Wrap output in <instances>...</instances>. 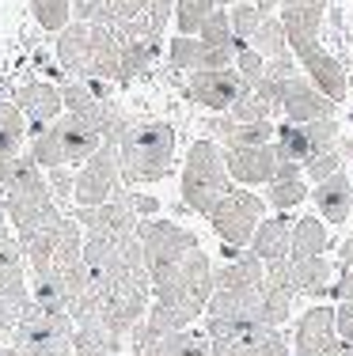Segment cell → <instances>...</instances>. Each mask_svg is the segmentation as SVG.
<instances>
[{
	"label": "cell",
	"instance_id": "cell-36",
	"mask_svg": "<svg viewBox=\"0 0 353 356\" xmlns=\"http://www.w3.org/2000/svg\"><path fill=\"white\" fill-rule=\"evenodd\" d=\"M224 114H228V122H240V125H247V122H274V110L266 106L255 91H247L243 99H235Z\"/></svg>",
	"mask_w": 353,
	"mask_h": 356
},
{
	"label": "cell",
	"instance_id": "cell-5",
	"mask_svg": "<svg viewBox=\"0 0 353 356\" xmlns=\"http://www.w3.org/2000/svg\"><path fill=\"white\" fill-rule=\"evenodd\" d=\"M228 190H232V178H228V167H224L221 144L194 140L187 152V163H182V175H179L182 205L194 209L198 216H209Z\"/></svg>",
	"mask_w": 353,
	"mask_h": 356
},
{
	"label": "cell",
	"instance_id": "cell-46",
	"mask_svg": "<svg viewBox=\"0 0 353 356\" xmlns=\"http://www.w3.org/2000/svg\"><path fill=\"white\" fill-rule=\"evenodd\" d=\"M4 356H42V353H12V349H4Z\"/></svg>",
	"mask_w": 353,
	"mask_h": 356
},
{
	"label": "cell",
	"instance_id": "cell-38",
	"mask_svg": "<svg viewBox=\"0 0 353 356\" xmlns=\"http://www.w3.org/2000/svg\"><path fill=\"white\" fill-rule=\"evenodd\" d=\"M148 4H152V0H107V12H111V31L118 27V23L137 19Z\"/></svg>",
	"mask_w": 353,
	"mask_h": 356
},
{
	"label": "cell",
	"instance_id": "cell-43",
	"mask_svg": "<svg viewBox=\"0 0 353 356\" xmlns=\"http://www.w3.org/2000/svg\"><path fill=\"white\" fill-rule=\"evenodd\" d=\"M338 261H342V269H353V235L338 247Z\"/></svg>",
	"mask_w": 353,
	"mask_h": 356
},
{
	"label": "cell",
	"instance_id": "cell-6",
	"mask_svg": "<svg viewBox=\"0 0 353 356\" xmlns=\"http://www.w3.org/2000/svg\"><path fill=\"white\" fill-rule=\"evenodd\" d=\"M103 144L95 129H88L84 122H77L72 114H61L49 129H42L38 137H31V152L42 171H54V167H80L91 152Z\"/></svg>",
	"mask_w": 353,
	"mask_h": 356
},
{
	"label": "cell",
	"instance_id": "cell-10",
	"mask_svg": "<svg viewBox=\"0 0 353 356\" xmlns=\"http://www.w3.org/2000/svg\"><path fill=\"white\" fill-rule=\"evenodd\" d=\"M262 197H255L251 190H240V186H232L228 193H224L221 201H217V209L209 213L205 220L213 224V232L224 239V247H235L243 250L251 243V235H255L258 220H262Z\"/></svg>",
	"mask_w": 353,
	"mask_h": 356
},
{
	"label": "cell",
	"instance_id": "cell-45",
	"mask_svg": "<svg viewBox=\"0 0 353 356\" xmlns=\"http://www.w3.org/2000/svg\"><path fill=\"white\" fill-rule=\"evenodd\" d=\"M0 235H8V216H4V205H0Z\"/></svg>",
	"mask_w": 353,
	"mask_h": 356
},
{
	"label": "cell",
	"instance_id": "cell-20",
	"mask_svg": "<svg viewBox=\"0 0 353 356\" xmlns=\"http://www.w3.org/2000/svg\"><path fill=\"white\" fill-rule=\"evenodd\" d=\"M0 300H8L12 307H27L31 292H27V261L23 250L12 235H0Z\"/></svg>",
	"mask_w": 353,
	"mask_h": 356
},
{
	"label": "cell",
	"instance_id": "cell-27",
	"mask_svg": "<svg viewBox=\"0 0 353 356\" xmlns=\"http://www.w3.org/2000/svg\"><path fill=\"white\" fill-rule=\"evenodd\" d=\"M159 57V42L152 38H141V42H122V65H118V76L114 83H122V88H130L133 80H141L148 69H152V61Z\"/></svg>",
	"mask_w": 353,
	"mask_h": 356
},
{
	"label": "cell",
	"instance_id": "cell-2",
	"mask_svg": "<svg viewBox=\"0 0 353 356\" xmlns=\"http://www.w3.org/2000/svg\"><path fill=\"white\" fill-rule=\"evenodd\" d=\"M57 61L65 72L77 80H114L118 65H122V42L114 38L111 27H95V23L69 19L57 31Z\"/></svg>",
	"mask_w": 353,
	"mask_h": 356
},
{
	"label": "cell",
	"instance_id": "cell-1",
	"mask_svg": "<svg viewBox=\"0 0 353 356\" xmlns=\"http://www.w3.org/2000/svg\"><path fill=\"white\" fill-rule=\"evenodd\" d=\"M0 205H4V216L12 220L15 235L42 232V227L57 224V216H61V205L54 201V193L46 186V171L27 152L0 159Z\"/></svg>",
	"mask_w": 353,
	"mask_h": 356
},
{
	"label": "cell",
	"instance_id": "cell-25",
	"mask_svg": "<svg viewBox=\"0 0 353 356\" xmlns=\"http://www.w3.org/2000/svg\"><path fill=\"white\" fill-rule=\"evenodd\" d=\"M213 133L224 140V148H258V144L274 140V122H228V118H217Z\"/></svg>",
	"mask_w": 353,
	"mask_h": 356
},
{
	"label": "cell",
	"instance_id": "cell-17",
	"mask_svg": "<svg viewBox=\"0 0 353 356\" xmlns=\"http://www.w3.org/2000/svg\"><path fill=\"white\" fill-rule=\"evenodd\" d=\"M15 106H19V114L27 118V133L38 137L42 129H49V125L61 118V110H65L61 106V88L31 80V83H23V88L15 91Z\"/></svg>",
	"mask_w": 353,
	"mask_h": 356
},
{
	"label": "cell",
	"instance_id": "cell-35",
	"mask_svg": "<svg viewBox=\"0 0 353 356\" xmlns=\"http://www.w3.org/2000/svg\"><path fill=\"white\" fill-rule=\"evenodd\" d=\"M31 12H35L38 27H42V31H49V35H57V31H61L65 23L72 19L69 0H31Z\"/></svg>",
	"mask_w": 353,
	"mask_h": 356
},
{
	"label": "cell",
	"instance_id": "cell-15",
	"mask_svg": "<svg viewBox=\"0 0 353 356\" xmlns=\"http://www.w3.org/2000/svg\"><path fill=\"white\" fill-rule=\"evenodd\" d=\"M281 114H285V122L304 125V122H315V118H334V103L308 76L297 72L281 83Z\"/></svg>",
	"mask_w": 353,
	"mask_h": 356
},
{
	"label": "cell",
	"instance_id": "cell-16",
	"mask_svg": "<svg viewBox=\"0 0 353 356\" xmlns=\"http://www.w3.org/2000/svg\"><path fill=\"white\" fill-rule=\"evenodd\" d=\"M77 224L84 227V232L91 235H133L137 232V213H133L130 205V193L125 190H114L111 201H103V205H91V209H80L77 213Z\"/></svg>",
	"mask_w": 353,
	"mask_h": 356
},
{
	"label": "cell",
	"instance_id": "cell-18",
	"mask_svg": "<svg viewBox=\"0 0 353 356\" xmlns=\"http://www.w3.org/2000/svg\"><path fill=\"white\" fill-rule=\"evenodd\" d=\"M224 152V167H228L232 182L243 186H258V182H270L277 171V148L270 144H258V148H221Z\"/></svg>",
	"mask_w": 353,
	"mask_h": 356
},
{
	"label": "cell",
	"instance_id": "cell-7",
	"mask_svg": "<svg viewBox=\"0 0 353 356\" xmlns=\"http://www.w3.org/2000/svg\"><path fill=\"white\" fill-rule=\"evenodd\" d=\"M12 353H42V356H69L72 353V318L69 315H49V311L27 307L19 311L12 330Z\"/></svg>",
	"mask_w": 353,
	"mask_h": 356
},
{
	"label": "cell",
	"instance_id": "cell-32",
	"mask_svg": "<svg viewBox=\"0 0 353 356\" xmlns=\"http://www.w3.org/2000/svg\"><path fill=\"white\" fill-rule=\"evenodd\" d=\"M198 38L205 42V46H213V49H228V54H235V35H232V23H228V8H213L209 19L201 23Z\"/></svg>",
	"mask_w": 353,
	"mask_h": 356
},
{
	"label": "cell",
	"instance_id": "cell-26",
	"mask_svg": "<svg viewBox=\"0 0 353 356\" xmlns=\"http://www.w3.org/2000/svg\"><path fill=\"white\" fill-rule=\"evenodd\" d=\"M327 247H331V235H327L323 220H315V216H300V220H292L289 258H323Z\"/></svg>",
	"mask_w": 353,
	"mask_h": 356
},
{
	"label": "cell",
	"instance_id": "cell-44",
	"mask_svg": "<svg viewBox=\"0 0 353 356\" xmlns=\"http://www.w3.org/2000/svg\"><path fill=\"white\" fill-rule=\"evenodd\" d=\"M69 356H111V353H95V349H72Z\"/></svg>",
	"mask_w": 353,
	"mask_h": 356
},
{
	"label": "cell",
	"instance_id": "cell-22",
	"mask_svg": "<svg viewBox=\"0 0 353 356\" xmlns=\"http://www.w3.org/2000/svg\"><path fill=\"white\" fill-rule=\"evenodd\" d=\"M312 201H315L319 213H323V220H331V224H346V216L353 213V182L342 171L323 178V182H315Z\"/></svg>",
	"mask_w": 353,
	"mask_h": 356
},
{
	"label": "cell",
	"instance_id": "cell-41",
	"mask_svg": "<svg viewBox=\"0 0 353 356\" xmlns=\"http://www.w3.org/2000/svg\"><path fill=\"white\" fill-rule=\"evenodd\" d=\"M327 296H331V300H338V303H353V269H342L338 281L327 288Z\"/></svg>",
	"mask_w": 353,
	"mask_h": 356
},
{
	"label": "cell",
	"instance_id": "cell-47",
	"mask_svg": "<svg viewBox=\"0 0 353 356\" xmlns=\"http://www.w3.org/2000/svg\"><path fill=\"white\" fill-rule=\"evenodd\" d=\"M338 356H353V345H342V349H338Z\"/></svg>",
	"mask_w": 353,
	"mask_h": 356
},
{
	"label": "cell",
	"instance_id": "cell-42",
	"mask_svg": "<svg viewBox=\"0 0 353 356\" xmlns=\"http://www.w3.org/2000/svg\"><path fill=\"white\" fill-rule=\"evenodd\" d=\"M130 205L137 213V220H152V213H159V201L152 193H130Z\"/></svg>",
	"mask_w": 353,
	"mask_h": 356
},
{
	"label": "cell",
	"instance_id": "cell-37",
	"mask_svg": "<svg viewBox=\"0 0 353 356\" xmlns=\"http://www.w3.org/2000/svg\"><path fill=\"white\" fill-rule=\"evenodd\" d=\"M300 171H304L308 182H323V178L338 175V171H342V152H338V144H334V148H327V152H315L312 159H304V163H300Z\"/></svg>",
	"mask_w": 353,
	"mask_h": 356
},
{
	"label": "cell",
	"instance_id": "cell-24",
	"mask_svg": "<svg viewBox=\"0 0 353 356\" xmlns=\"http://www.w3.org/2000/svg\"><path fill=\"white\" fill-rule=\"evenodd\" d=\"M285 273H289L292 296H327L334 269L327 258H289L285 261Z\"/></svg>",
	"mask_w": 353,
	"mask_h": 356
},
{
	"label": "cell",
	"instance_id": "cell-4",
	"mask_svg": "<svg viewBox=\"0 0 353 356\" xmlns=\"http://www.w3.org/2000/svg\"><path fill=\"white\" fill-rule=\"evenodd\" d=\"M148 281H152V303L175 307L190 318H201L209 296H213V261H209V254L198 247L182 261H175L171 269L148 277Z\"/></svg>",
	"mask_w": 353,
	"mask_h": 356
},
{
	"label": "cell",
	"instance_id": "cell-23",
	"mask_svg": "<svg viewBox=\"0 0 353 356\" xmlns=\"http://www.w3.org/2000/svg\"><path fill=\"white\" fill-rule=\"evenodd\" d=\"M266 197H270V205L277 213H289V209H297L300 201L308 197V178L300 171V163H277L274 178L266 182Z\"/></svg>",
	"mask_w": 353,
	"mask_h": 356
},
{
	"label": "cell",
	"instance_id": "cell-29",
	"mask_svg": "<svg viewBox=\"0 0 353 356\" xmlns=\"http://www.w3.org/2000/svg\"><path fill=\"white\" fill-rule=\"evenodd\" d=\"M31 303H35V307H42V311H49V315H69L57 266L46 269V273H35V277H31Z\"/></svg>",
	"mask_w": 353,
	"mask_h": 356
},
{
	"label": "cell",
	"instance_id": "cell-12",
	"mask_svg": "<svg viewBox=\"0 0 353 356\" xmlns=\"http://www.w3.org/2000/svg\"><path fill=\"white\" fill-rule=\"evenodd\" d=\"M289 54L297 57V65L304 69V76L315 83L319 91H323L331 103H338V99H346L350 91V80H346V69H342V61L334 54H327L323 46H319V38H308V42H292Z\"/></svg>",
	"mask_w": 353,
	"mask_h": 356
},
{
	"label": "cell",
	"instance_id": "cell-11",
	"mask_svg": "<svg viewBox=\"0 0 353 356\" xmlns=\"http://www.w3.org/2000/svg\"><path fill=\"white\" fill-rule=\"evenodd\" d=\"M118 178H122L118 175V140H103L72 175V197H77L80 209L103 205V201L114 197Z\"/></svg>",
	"mask_w": 353,
	"mask_h": 356
},
{
	"label": "cell",
	"instance_id": "cell-40",
	"mask_svg": "<svg viewBox=\"0 0 353 356\" xmlns=\"http://www.w3.org/2000/svg\"><path fill=\"white\" fill-rule=\"evenodd\" d=\"M334 334L342 345H353V303H338L334 307Z\"/></svg>",
	"mask_w": 353,
	"mask_h": 356
},
{
	"label": "cell",
	"instance_id": "cell-28",
	"mask_svg": "<svg viewBox=\"0 0 353 356\" xmlns=\"http://www.w3.org/2000/svg\"><path fill=\"white\" fill-rule=\"evenodd\" d=\"M49 243H54V266L57 269L80 261L84 227L77 224V216H57V224H49Z\"/></svg>",
	"mask_w": 353,
	"mask_h": 356
},
{
	"label": "cell",
	"instance_id": "cell-21",
	"mask_svg": "<svg viewBox=\"0 0 353 356\" xmlns=\"http://www.w3.org/2000/svg\"><path fill=\"white\" fill-rule=\"evenodd\" d=\"M289 243H292V216L289 213H277L270 220H258L255 235H251V254H255L262 266L270 261H285L289 258Z\"/></svg>",
	"mask_w": 353,
	"mask_h": 356
},
{
	"label": "cell",
	"instance_id": "cell-19",
	"mask_svg": "<svg viewBox=\"0 0 353 356\" xmlns=\"http://www.w3.org/2000/svg\"><path fill=\"white\" fill-rule=\"evenodd\" d=\"M167 57H171V69H179V72L228 69V65L235 61V54L205 46V42H201L198 35H179V38H171V46H167Z\"/></svg>",
	"mask_w": 353,
	"mask_h": 356
},
{
	"label": "cell",
	"instance_id": "cell-31",
	"mask_svg": "<svg viewBox=\"0 0 353 356\" xmlns=\"http://www.w3.org/2000/svg\"><path fill=\"white\" fill-rule=\"evenodd\" d=\"M23 140H27V118L15 103H0V159L19 156Z\"/></svg>",
	"mask_w": 353,
	"mask_h": 356
},
{
	"label": "cell",
	"instance_id": "cell-30",
	"mask_svg": "<svg viewBox=\"0 0 353 356\" xmlns=\"http://www.w3.org/2000/svg\"><path fill=\"white\" fill-rule=\"evenodd\" d=\"M247 46L255 49L258 57H266V61H277V57H289V38H285V27L277 15H266L262 23L255 27V35L247 38Z\"/></svg>",
	"mask_w": 353,
	"mask_h": 356
},
{
	"label": "cell",
	"instance_id": "cell-13",
	"mask_svg": "<svg viewBox=\"0 0 353 356\" xmlns=\"http://www.w3.org/2000/svg\"><path fill=\"white\" fill-rule=\"evenodd\" d=\"M247 80H243L240 72L232 69H205V72H190L187 80V95L194 99V103H201L205 110H217V114H224L235 99L247 95Z\"/></svg>",
	"mask_w": 353,
	"mask_h": 356
},
{
	"label": "cell",
	"instance_id": "cell-3",
	"mask_svg": "<svg viewBox=\"0 0 353 356\" xmlns=\"http://www.w3.org/2000/svg\"><path fill=\"white\" fill-rule=\"evenodd\" d=\"M175 171V129L167 122H137L118 140L122 182H159Z\"/></svg>",
	"mask_w": 353,
	"mask_h": 356
},
{
	"label": "cell",
	"instance_id": "cell-8",
	"mask_svg": "<svg viewBox=\"0 0 353 356\" xmlns=\"http://www.w3.org/2000/svg\"><path fill=\"white\" fill-rule=\"evenodd\" d=\"M61 106H65V114H72L77 122L88 125V129H95L103 140H122V133L130 129L122 106L99 88V80L65 83L61 88Z\"/></svg>",
	"mask_w": 353,
	"mask_h": 356
},
{
	"label": "cell",
	"instance_id": "cell-39",
	"mask_svg": "<svg viewBox=\"0 0 353 356\" xmlns=\"http://www.w3.org/2000/svg\"><path fill=\"white\" fill-rule=\"evenodd\" d=\"M46 186H49V193H54L57 205H65V201L72 197V175H69V167H54V171H46Z\"/></svg>",
	"mask_w": 353,
	"mask_h": 356
},
{
	"label": "cell",
	"instance_id": "cell-34",
	"mask_svg": "<svg viewBox=\"0 0 353 356\" xmlns=\"http://www.w3.org/2000/svg\"><path fill=\"white\" fill-rule=\"evenodd\" d=\"M213 0H175V19H179V35H198L201 23L213 12Z\"/></svg>",
	"mask_w": 353,
	"mask_h": 356
},
{
	"label": "cell",
	"instance_id": "cell-9",
	"mask_svg": "<svg viewBox=\"0 0 353 356\" xmlns=\"http://www.w3.org/2000/svg\"><path fill=\"white\" fill-rule=\"evenodd\" d=\"M137 243H141V258H145L148 277L171 269L175 261H182L190 250H198V239L187 227L171 224V220H141L137 224Z\"/></svg>",
	"mask_w": 353,
	"mask_h": 356
},
{
	"label": "cell",
	"instance_id": "cell-14",
	"mask_svg": "<svg viewBox=\"0 0 353 356\" xmlns=\"http://www.w3.org/2000/svg\"><path fill=\"white\" fill-rule=\"evenodd\" d=\"M342 341L334 334V307H308L292 334V356H338Z\"/></svg>",
	"mask_w": 353,
	"mask_h": 356
},
{
	"label": "cell",
	"instance_id": "cell-33",
	"mask_svg": "<svg viewBox=\"0 0 353 356\" xmlns=\"http://www.w3.org/2000/svg\"><path fill=\"white\" fill-rule=\"evenodd\" d=\"M270 12H262V8H255L251 0H240V4L228 8V23H232V35H235V49L247 46V38L255 35V27L266 19Z\"/></svg>",
	"mask_w": 353,
	"mask_h": 356
}]
</instances>
